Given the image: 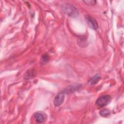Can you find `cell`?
<instances>
[{
    "instance_id": "obj_3",
    "label": "cell",
    "mask_w": 124,
    "mask_h": 124,
    "mask_svg": "<svg viewBox=\"0 0 124 124\" xmlns=\"http://www.w3.org/2000/svg\"><path fill=\"white\" fill-rule=\"evenodd\" d=\"M85 20L88 25L92 29L96 30L98 27V25L96 20L89 15H86L85 16Z\"/></svg>"
},
{
    "instance_id": "obj_7",
    "label": "cell",
    "mask_w": 124,
    "mask_h": 124,
    "mask_svg": "<svg viewBox=\"0 0 124 124\" xmlns=\"http://www.w3.org/2000/svg\"><path fill=\"white\" fill-rule=\"evenodd\" d=\"M100 115L102 117H107L110 114V111L108 109L104 108L101 109L99 112Z\"/></svg>"
},
{
    "instance_id": "obj_9",
    "label": "cell",
    "mask_w": 124,
    "mask_h": 124,
    "mask_svg": "<svg viewBox=\"0 0 124 124\" xmlns=\"http://www.w3.org/2000/svg\"><path fill=\"white\" fill-rule=\"evenodd\" d=\"M83 2L88 5H93L95 4L96 1L95 0H83Z\"/></svg>"
},
{
    "instance_id": "obj_1",
    "label": "cell",
    "mask_w": 124,
    "mask_h": 124,
    "mask_svg": "<svg viewBox=\"0 0 124 124\" xmlns=\"http://www.w3.org/2000/svg\"><path fill=\"white\" fill-rule=\"evenodd\" d=\"M62 9L63 13L72 17H77L79 13L77 9L73 5L69 3H64L62 5Z\"/></svg>"
},
{
    "instance_id": "obj_6",
    "label": "cell",
    "mask_w": 124,
    "mask_h": 124,
    "mask_svg": "<svg viewBox=\"0 0 124 124\" xmlns=\"http://www.w3.org/2000/svg\"><path fill=\"white\" fill-rule=\"evenodd\" d=\"M100 77L98 75H96L92 77L89 80V83L91 85H93L97 83L100 79Z\"/></svg>"
},
{
    "instance_id": "obj_4",
    "label": "cell",
    "mask_w": 124,
    "mask_h": 124,
    "mask_svg": "<svg viewBox=\"0 0 124 124\" xmlns=\"http://www.w3.org/2000/svg\"><path fill=\"white\" fill-rule=\"evenodd\" d=\"M65 93L64 92V91H62L59 93L57 94L54 100V105L56 107H58L60 106L63 103Z\"/></svg>"
},
{
    "instance_id": "obj_5",
    "label": "cell",
    "mask_w": 124,
    "mask_h": 124,
    "mask_svg": "<svg viewBox=\"0 0 124 124\" xmlns=\"http://www.w3.org/2000/svg\"><path fill=\"white\" fill-rule=\"evenodd\" d=\"M35 119L38 123H42L45 120V117L43 114L40 112H37L35 114Z\"/></svg>"
},
{
    "instance_id": "obj_8",
    "label": "cell",
    "mask_w": 124,
    "mask_h": 124,
    "mask_svg": "<svg viewBox=\"0 0 124 124\" xmlns=\"http://www.w3.org/2000/svg\"><path fill=\"white\" fill-rule=\"evenodd\" d=\"M49 61V56L47 54H44L41 59V63L42 64H45Z\"/></svg>"
},
{
    "instance_id": "obj_2",
    "label": "cell",
    "mask_w": 124,
    "mask_h": 124,
    "mask_svg": "<svg viewBox=\"0 0 124 124\" xmlns=\"http://www.w3.org/2000/svg\"><path fill=\"white\" fill-rule=\"evenodd\" d=\"M111 97L108 95H104L99 97L96 101V104L99 107H103L107 106L111 101Z\"/></svg>"
}]
</instances>
